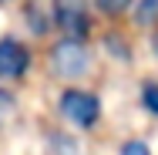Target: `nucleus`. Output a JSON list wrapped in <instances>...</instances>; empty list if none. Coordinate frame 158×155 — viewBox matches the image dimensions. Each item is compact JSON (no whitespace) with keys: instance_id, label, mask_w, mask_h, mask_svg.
<instances>
[{"instance_id":"obj_4","label":"nucleus","mask_w":158,"mask_h":155,"mask_svg":"<svg viewBox=\"0 0 158 155\" xmlns=\"http://www.w3.org/2000/svg\"><path fill=\"white\" fill-rule=\"evenodd\" d=\"M31 67V51L14 41V37H3L0 41V78H24Z\"/></svg>"},{"instance_id":"obj_1","label":"nucleus","mask_w":158,"mask_h":155,"mask_svg":"<svg viewBox=\"0 0 158 155\" xmlns=\"http://www.w3.org/2000/svg\"><path fill=\"white\" fill-rule=\"evenodd\" d=\"M61 115L77 128H91L101 118V101L91 91H81V88H71L61 94Z\"/></svg>"},{"instance_id":"obj_7","label":"nucleus","mask_w":158,"mask_h":155,"mask_svg":"<svg viewBox=\"0 0 158 155\" xmlns=\"http://www.w3.org/2000/svg\"><path fill=\"white\" fill-rule=\"evenodd\" d=\"M98 7H101L104 14H111V17H114V14H121V10L131 7V0H98Z\"/></svg>"},{"instance_id":"obj_3","label":"nucleus","mask_w":158,"mask_h":155,"mask_svg":"<svg viewBox=\"0 0 158 155\" xmlns=\"http://www.w3.org/2000/svg\"><path fill=\"white\" fill-rule=\"evenodd\" d=\"M54 24L61 27V34L74 37V41H84L88 37V27H91L81 0H57L54 3Z\"/></svg>"},{"instance_id":"obj_9","label":"nucleus","mask_w":158,"mask_h":155,"mask_svg":"<svg viewBox=\"0 0 158 155\" xmlns=\"http://www.w3.org/2000/svg\"><path fill=\"white\" fill-rule=\"evenodd\" d=\"M121 155H152V152H148L145 142H128L125 149H121Z\"/></svg>"},{"instance_id":"obj_2","label":"nucleus","mask_w":158,"mask_h":155,"mask_svg":"<svg viewBox=\"0 0 158 155\" xmlns=\"http://www.w3.org/2000/svg\"><path fill=\"white\" fill-rule=\"evenodd\" d=\"M88 51L81 47V41H74V37H67L61 41L57 47H54V54H51V64H54V71L64 74V78H77V74H84L88 71Z\"/></svg>"},{"instance_id":"obj_6","label":"nucleus","mask_w":158,"mask_h":155,"mask_svg":"<svg viewBox=\"0 0 158 155\" xmlns=\"http://www.w3.org/2000/svg\"><path fill=\"white\" fill-rule=\"evenodd\" d=\"M141 101H145V108L158 115V84H145V91H141Z\"/></svg>"},{"instance_id":"obj_8","label":"nucleus","mask_w":158,"mask_h":155,"mask_svg":"<svg viewBox=\"0 0 158 155\" xmlns=\"http://www.w3.org/2000/svg\"><path fill=\"white\" fill-rule=\"evenodd\" d=\"M7 115H14V94L0 88V122H7Z\"/></svg>"},{"instance_id":"obj_10","label":"nucleus","mask_w":158,"mask_h":155,"mask_svg":"<svg viewBox=\"0 0 158 155\" xmlns=\"http://www.w3.org/2000/svg\"><path fill=\"white\" fill-rule=\"evenodd\" d=\"M0 3H3V0H0Z\"/></svg>"},{"instance_id":"obj_5","label":"nucleus","mask_w":158,"mask_h":155,"mask_svg":"<svg viewBox=\"0 0 158 155\" xmlns=\"http://www.w3.org/2000/svg\"><path fill=\"white\" fill-rule=\"evenodd\" d=\"M135 20H138V24H145V27H148V24H155V20H158V0H141V3H138V10H135Z\"/></svg>"}]
</instances>
